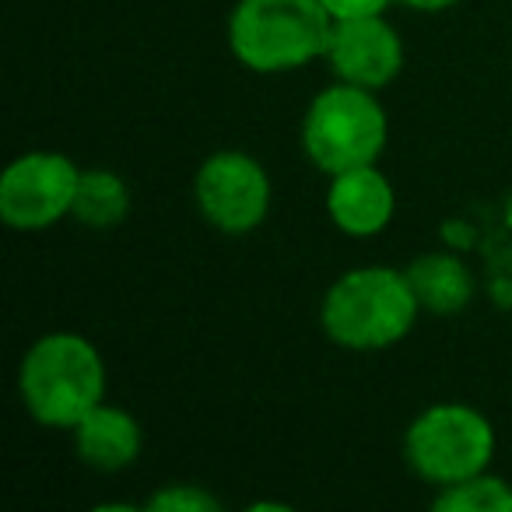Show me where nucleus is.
Here are the masks:
<instances>
[{
  "label": "nucleus",
  "mask_w": 512,
  "mask_h": 512,
  "mask_svg": "<svg viewBox=\"0 0 512 512\" xmlns=\"http://www.w3.org/2000/svg\"><path fill=\"white\" fill-rule=\"evenodd\" d=\"M109 393L102 351L78 330H50L18 362V400L43 428L71 432Z\"/></svg>",
  "instance_id": "1"
},
{
  "label": "nucleus",
  "mask_w": 512,
  "mask_h": 512,
  "mask_svg": "<svg viewBox=\"0 0 512 512\" xmlns=\"http://www.w3.org/2000/svg\"><path fill=\"white\" fill-rule=\"evenodd\" d=\"M421 302L400 267L369 264L341 274L323 292L320 327L330 344L355 355L390 351L421 320Z\"/></svg>",
  "instance_id": "2"
},
{
  "label": "nucleus",
  "mask_w": 512,
  "mask_h": 512,
  "mask_svg": "<svg viewBox=\"0 0 512 512\" xmlns=\"http://www.w3.org/2000/svg\"><path fill=\"white\" fill-rule=\"evenodd\" d=\"M334 18L320 0H235L225 43L253 74H292L327 57Z\"/></svg>",
  "instance_id": "3"
},
{
  "label": "nucleus",
  "mask_w": 512,
  "mask_h": 512,
  "mask_svg": "<svg viewBox=\"0 0 512 512\" xmlns=\"http://www.w3.org/2000/svg\"><path fill=\"white\" fill-rule=\"evenodd\" d=\"M299 137L309 162L323 176H337L383 158L390 144V116L379 102V92L334 81L313 95Z\"/></svg>",
  "instance_id": "4"
},
{
  "label": "nucleus",
  "mask_w": 512,
  "mask_h": 512,
  "mask_svg": "<svg viewBox=\"0 0 512 512\" xmlns=\"http://www.w3.org/2000/svg\"><path fill=\"white\" fill-rule=\"evenodd\" d=\"M498 449L495 425L463 400H439L411 418L404 432V463L418 481L446 488L491 470Z\"/></svg>",
  "instance_id": "5"
},
{
  "label": "nucleus",
  "mask_w": 512,
  "mask_h": 512,
  "mask_svg": "<svg viewBox=\"0 0 512 512\" xmlns=\"http://www.w3.org/2000/svg\"><path fill=\"white\" fill-rule=\"evenodd\" d=\"M274 186L260 158L242 148H218L193 172V204L200 218L221 235L256 232L271 214Z\"/></svg>",
  "instance_id": "6"
},
{
  "label": "nucleus",
  "mask_w": 512,
  "mask_h": 512,
  "mask_svg": "<svg viewBox=\"0 0 512 512\" xmlns=\"http://www.w3.org/2000/svg\"><path fill=\"white\" fill-rule=\"evenodd\" d=\"M81 165L64 151H25L0 172V221L15 232H46L71 218Z\"/></svg>",
  "instance_id": "7"
},
{
  "label": "nucleus",
  "mask_w": 512,
  "mask_h": 512,
  "mask_svg": "<svg viewBox=\"0 0 512 512\" xmlns=\"http://www.w3.org/2000/svg\"><path fill=\"white\" fill-rule=\"evenodd\" d=\"M323 60H327L334 81L369 88V92H383V88H390L400 78L407 50L390 18L365 15L334 22L327 57Z\"/></svg>",
  "instance_id": "8"
},
{
  "label": "nucleus",
  "mask_w": 512,
  "mask_h": 512,
  "mask_svg": "<svg viewBox=\"0 0 512 512\" xmlns=\"http://www.w3.org/2000/svg\"><path fill=\"white\" fill-rule=\"evenodd\" d=\"M327 207L330 225L348 239H376L390 228L393 214H397V186L393 179L379 169V162L355 165L327 183Z\"/></svg>",
  "instance_id": "9"
},
{
  "label": "nucleus",
  "mask_w": 512,
  "mask_h": 512,
  "mask_svg": "<svg viewBox=\"0 0 512 512\" xmlns=\"http://www.w3.org/2000/svg\"><path fill=\"white\" fill-rule=\"evenodd\" d=\"M71 442L85 467L99 470V474H120L141 460L144 428L127 407L102 400L71 428Z\"/></svg>",
  "instance_id": "10"
},
{
  "label": "nucleus",
  "mask_w": 512,
  "mask_h": 512,
  "mask_svg": "<svg viewBox=\"0 0 512 512\" xmlns=\"http://www.w3.org/2000/svg\"><path fill=\"white\" fill-rule=\"evenodd\" d=\"M411 288L418 295L421 309L432 316H456L474 302L477 274L460 253L449 249H432V253L414 256L404 267Z\"/></svg>",
  "instance_id": "11"
},
{
  "label": "nucleus",
  "mask_w": 512,
  "mask_h": 512,
  "mask_svg": "<svg viewBox=\"0 0 512 512\" xmlns=\"http://www.w3.org/2000/svg\"><path fill=\"white\" fill-rule=\"evenodd\" d=\"M130 186L120 172L113 169H81V183H78V197H74V211L71 218L85 228L95 232H106L127 221L130 214Z\"/></svg>",
  "instance_id": "12"
},
{
  "label": "nucleus",
  "mask_w": 512,
  "mask_h": 512,
  "mask_svg": "<svg viewBox=\"0 0 512 512\" xmlns=\"http://www.w3.org/2000/svg\"><path fill=\"white\" fill-rule=\"evenodd\" d=\"M435 512H512V484L505 477L481 470L446 488H435Z\"/></svg>",
  "instance_id": "13"
},
{
  "label": "nucleus",
  "mask_w": 512,
  "mask_h": 512,
  "mask_svg": "<svg viewBox=\"0 0 512 512\" xmlns=\"http://www.w3.org/2000/svg\"><path fill=\"white\" fill-rule=\"evenodd\" d=\"M144 509L148 512H218L221 502L204 484L172 481V484H158L148 502H144Z\"/></svg>",
  "instance_id": "14"
},
{
  "label": "nucleus",
  "mask_w": 512,
  "mask_h": 512,
  "mask_svg": "<svg viewBox=\"0 0 512 512\" xmlns=\"http://www.w3.org/2000/svg\"><path fill=\"white\" fill-rule=\"evenodd\" d=\"M327 15L334 22H344V18H365V15H386V11L397 4V0H320Z\"/></svg>",
  "instance_id": "15"
},
{
  "label": "nucleus",
  "mask_w": 512,
  "mask_h": 512,
  "mask_svg": "<svg viewBox=\"0 0 512 512\" xmlns=\"http://www.w3.org/2000/svg\"><path fill=\"white\" fill-rule=\"evenodd\" d=\"M397 4L407 11H418V15H442V11L456 8L460 0H397Z\"/></svg>",
  "instance_id": "16"
}]
</instances>
